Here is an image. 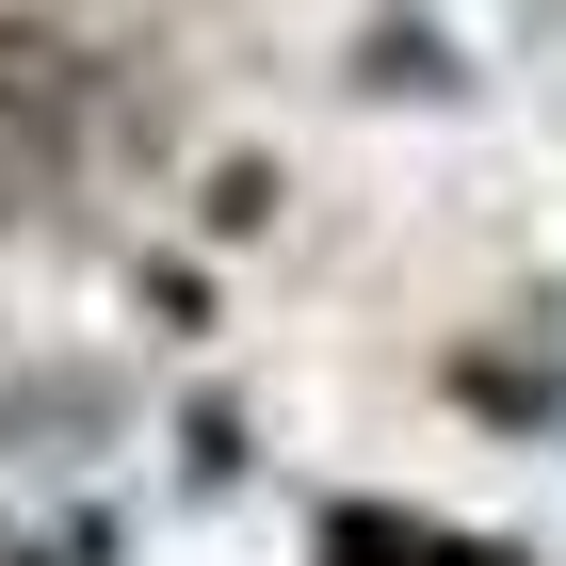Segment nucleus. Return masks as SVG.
<instances>
[{"instance_id":"nucleus-1","label":"nucleus","mask_w":566,"mask_h":566,"mask_svg":"<svg viewBox=\"0 0 566 566\" xmlns=\"http://www.w3.org/2000/svg\"><path fill=\"white\" fill-rule=\"evenodd\" d=\"M33 65H49V49H0V195L65 163V114H49V82H33Z\"/></svg>"}]
</instances>
